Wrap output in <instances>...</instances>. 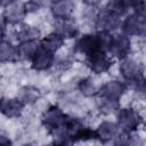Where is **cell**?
Listing matches in <instances>:
<instances>
[{"label": "cell", "mask_w": 146, "mask_h": 146, "mask_svg": "<svg viewBox=\"0 0 146 146\" xmlns=\"http://www.w3.org/2000/svg\"><path fill=\"white\" fill-rule=\"evenodd\" d=\"M40 46L39 41H25L16 46L17 48V58L18 60H31L34 52Z\"/></svg>", "instance_id": "20"}, {"label": "cell", "mask_w": 146, "mask_h": 146, "mask_svg": "<svg viewBox=\"0 0 146 146\" xmlns=\"http://www.w3.org/2000/svg\"><path fill=\"white\" fill-rule=\"evenodd\" d=\"M64 43H65V40L54 31L48 33L40 40V44L54 54H57L64 47Z\"/></svg>", "instance_id": "19"}, {"label": "cell", "mask_w": 146, "mask_h": 146, "mask_svg": "<svg viewBox=\"0 0 146 146\" xmlns=\"http://www.w3.org/2000/svg\"><path fill=\"white\" fill-rule=\"evenodd\" d=\"M73 51L80 55H83L84 58L97 52L105 51L103 38L100 33H84L76 38L73 46Z\"/></svg>", "instance_id": "2"}, {"label": "cell", "mask_w": 146, "mask_h": 146, "mask_svg": "<svg viewBox=\"0 0 146 146\" xmlns=\"http://www.w3.org/2000/svg\"><path fill=\"white\" fill-rule=\"evenodd\" d=\"M22 146H36V145H35V143H32V141H29V143H25V144H23Z\"/></svg>", "instance_id": "27"}, {"label": "cell", "mask_w": 146, "mask_h": 146, "mask_svg": "<svg viewBox=\"0 0 146 146\" xmlns=\"http://www.w3.org/2000/svg\"><path fill=\"white\" fill-rule=\"evenodd\" d=\"M66 116H67V114L59 106L49 105L42 112L41 122L47 131H49L50 133H55L63 129Z\"/></svg>", "instance_id": "4"}, {"label": "cell", "mask_w": 146, "mask_h": 146, "mask_svg": "<svg viewBox=\"0 0 146 146\" xmlns=\"http://www.w3.org/2000/svg\"><path fill=\"white\" fill-rule=\"evenodd\" d=\"M16 60H18L16 46L9 40H0V64H10Z\"/></svg>", "instance_id": "18"}, {"label": "cell", "mask_w": 146, "mask_h": 146, "mask_svg": "<svg viewBox=\"0 0 146 146\" xmlns=\"http://www.w3.org/2000/svg\"><path fill=\"white\" fill-rule=\"evenodd\" d=\"M146 16L138 15L136 13L128 14L121 23V30L123 34L129 38H143L146 32Z\"/></svg>", "instance_id": "7"}, {"label": "cell", "mask_w": 146, "mask_h": 146, "mask_svg": "<svg viewBox=\"0 0 146 146\" xmlns=\"http://www.w3.org/2000/svg\"><path fill=\"white\" fill-rule=\"evenodd\" d=\"M43 6H44V2H41V1H27V2H24V8H25V11H26V15L38 13L40 9L43 8Z\"/></svg>", "instance_id": "24"}, {"label": "cell", "mask_w": 146, "mask_h": 146, "mask_svg": "<svg viewBox=\"0 0 146 146\" xmlns=\"http://www.w3.org/2000/svg\"><path fill=\"white\" fill-rule=\"evenodd\" d=\"M92 139H96L95 137V130L91 129L90 127L88 125H84L72 139V141L75 144V143H79V141H89V140H92Z\"/></svg>", "instance_id": "22"}, {"label": "cell", "mask_w": 146, "mask_h": 146, "mask_svg": "<svg viewBox=\"0 0 146 146\" xmlns=\"http://www.w3.org/2000/svg\"><path fill=\"white\" fill-rule=\"evenodd\" d=\"M112 141L113 146H130V132L119 130Z\"/></svg>", "instance_id": "23"}, {"label": "cell", "mask_w": 146, "mask_h": 146, "mask_svg": "<svg viewBox=\"0 0 146 146\" xmlns=\"http://www.w3.org/2000/svg\"><path fill=\"white\" fill-rule=\"evenodd\" d=\"M76 88L79 90V92L87 97V98H90V97H96L97 94H98V86L96 84V82L94 81V79L91 76H86V78H82L78 84H76Z\"/></svg>", "instance_id": "21"}, {"label": "cell", "mask_w": 146, "mask_h": 146, "mask_svg": "<svg viewBox=\"0 0 146 146\" xmlns=\"http://www.w3.org/2000/svg\"><path fill=\"white\" fill-rule=\"evenodd\" d=\"M49 10L55 21L70 19L75 10V2L71 0L52 1L49 3Z\"/></svg>", "instance_id": "13"}, {"label": "cell", "mask_w": 146, "mask_h": 146, "mask_svg": "<svg viewBox=\"0 0 146 146\" xmlns=\"http://www.w3.org/2000/svg\"><path fill=\"white\" fill-rule=\"evenodd\" d=\"M15 36L18 43L25 41H39V38L41 36V30L35 25L21 24Z\"/></svg>", "instance_id": "17"}, {"label": "cell", "mask_w": 146, "mask_h": 146, "mask_svg": "<svg viewBox=\"0 0 146 146\" xmlns=\"http://www.w3.org/2000/svg\"><path fill=\"white\" fill-rule=\"evenodd\" d=\"M119 132V127L115 121L104 120L95 129V137L102 144H107L113 140V138Z\"/></svg>", "instance_id": "15"}, {"label": "cell", "mask_w": 146, "mask_h": 146, "mask_svg": "<svg viewBox=\"0 0 146 146\" xmlns=\"http://www.w3.org/2000/svg\"><path fill=\"white\" fill-rule=\"evenodd\" d=\"M16 97L24 105H33L41 98V90L33 84H25L17 91Z\"/></svg>", "instance_id": "16"}, {"label": "cell", "mask_w": 146, "mask_h": 146, "mask_svg": "<svg viewBox=\"0 0 146 146\" xmlns=\"http://www.w3.org/2000/svg\"><path fill=\"white\" fill-rule=\"evenodd\" d=\"M127 88L128 86L121 80H116V79L110 80L103 83L98 88L97 97L99 98V100H106V102L120 104V100L125 94Z\"/></svg>", "instance_id": "5"}, {"label": "cell", "mask_w": 146, "mask_h": 146, "mask_svg": "<svg viewBox=\"0 0 146 146\" xmlns=\"http://www.w3.org/2000/svg\"><path fill=\"white\" fill-rule=\"evenodd\" d=\"M113 64L112 57L106 51H97L88 57H86L87 67L95 74H103L110 71Z\"/></svg>", "instance_id": "11"}, {"label": "cell", "mask_w": 146, "mask_h": 146, "mask_svg": "<svg viewBox=\"0 0 146 146\" xmlns=\"http://www.w3.org/2000/svg\"><path fill=\"white\" fill-rule=\"evenodd\" d=\"M30 62L31 67L35 72H46L56 64V54L47 50L40 44Z\"/></svg>", "instance_id": "10"}, {"label": "cell", "mask_w": 146, "mask_h": 146, "mask_svg": "<svg viewBox=\"0 0 146 146\" xmlns=\"http://www.w3.org/2000/svg\"><path fill=\"white\" fill-rule=\"evenodd\" d=\"M54 32L59 34L64 40L66 39H75L80 34V27L73 18L63 19V21H55L52 24Z\"/></svg>", "instance_id": "14"}, {"label": "cell", "mask_w": 146, "mask_h": 146, "mask_svg": "<svg viewBox=\"0 0 146 146\" xmlns=\"http://www.w3.org/2000/svg\"><path fill=\"white\" fill-rule=\"evenodd\" d=\"M26 17L24 2L22 1H7L2 11V21L7 25H21Z\"/></svg>", "instance_id": "9"}, {"label": "cell", "mask_w": 146, "mask_h": 146, "mask_svg": "<svg viewBox=\"0 0 146 146\" xmlns=\"http://www.w3.org/2000/svg\"><path fill=\"white\" fill-rule=\"evenodd\" d=\"M131 48H132L131 38L127 36L123 33H116V34H112L107 52L111 57L113 56L121 60L130 55Z\"/></svg>", "instance_id": "8"}, {"label": "cell", "mask_w": 146, "mask_h": 146, "mask_svg": "<svg viewBox=\"0 0 146 146\" xmlns=\"http://www.w3.org/2000/svg\"><path fill=\"white\" fill-rule=\"evenodd\" d=\"M0 146H13V140L8 136L0 133Z\"/></svg>", "instance_id": "25"}, {"label": "cell", "mask_w": 146, "mask_h": 146, "mask_svg": "<svg viewBox=\"0 0 146 146\" xmlns=\"http://www.w3.org/2000/svg\"><path fill=\"white\" fill-rule=\"evenodd\" d=\"M121 16L105 7L97 11V15L94 21V26L97 32L112 33L121 26Z\"/></svg>", "instance_id": "6"}, {"label": "cell", "mask_w": 146, "mask_h": 146, "mask_svg": "<svg viewBox=\"0 0 146 146\" xmlns=\"http://www.w3.org/2000/svg\"><path fill=\"white\" fill-rule=\"evenodd\" d=\"M115 122L119 127V130L133 132L137 131V129L143 123V116L140 115L138 110L133 107L124 106V107H120L116 111Z\"/></svg>", "instance_id": "3"}, {"label": "cell", "mask_w": 146, "mask_h": 146, "mask_svg": "<svg viewBox=\"0 0 146 146\" xmlns=\"http://www.w3.org/2000/svg\"><path fill=\"white\" fill-rule=\"evenodd\" d=\"M6 31H7V24L2 21V18L0 19V40L3 39L5 34H6Z\"/></svg>", "instance_id": "26"}, {"label": "cell", "mask_w": 146, "mask_h": 146, "mask_svg": "<svg viewBox=\"0 0 146 146\" xmlns=\"http://www.w3.org/2000/svg\"><path fill=\"white\" fill-rule=\"evenodd\" d=\"M25 105L17 97H0V114L7 119H18L24 112Z\"/></svg>", "instance_id": "12"}, {"label": "cell", "mask_w": 146, "mask_h": 146, "mask_svg": "<svg viewBox=\"0 0 146 146\" xmlns=\"http://www.w3.org/2000/svg\"><path fill=\"white\" fill-rule=\"evenodd\" d=\"M119 73L127 86H131L137 92H144V68L138 60L130 56L121 59L119 64Z\"/></svg>", "instance_id": "1"}]
</instances>
